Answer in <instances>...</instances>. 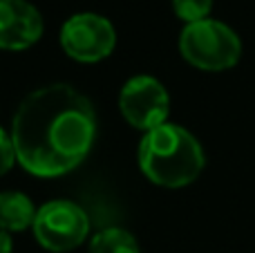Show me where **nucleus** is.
Listing matches in <instances>:
<instances>
[{
    "instance_id": "obj_1",
    "label": "nucleus",
    "mask_w": 255,
    "mask_h": 253,
    "mask_svg": "<svg viewBox=\"0 0 255 253\" xmlns=\"http://www.w3.org/2000/svg\"><path fill=\"white\" fill-rule=\"evenodd\" d=\"M94 137L97 115L92 103L65 83L34 90L13 115L16 159L36 177H58L74 170L92 150Z\"/></svg>"
},
{
    "instance_id": "obj_2",
    "label": "nucleus",
    "mask_w": 255,
    "mask_h": 253,
    "mask_svg": "<svg viewBox=\"0 0 255 253\" xmlns=\"http://www.w3.org/2000/svg\"><path fill=\"white\" fill-rule=\"evenodd\" d=\"M206 157L199 141L181 126L163 124L143 134L139 143V168L152 184L181 188L202 175Z\"/></svg>"
},
{
    "instance_id": "obj_3",
    "label": "nucleus",
    "mask_w": 255,
    "mask_h": 253,
    "mask_svg": "<svg viewBox=\"0 0 255 253\" xmlns=\"http://www.w3.org/2000/svg\"><path fill=\"white\" fill-rule=\"evenodd\" d=\"M179 52L197 70L224 72L238 65L242 56V40L229 25L206 18L184 27L179 36Z\"/></svg>"
},
{
    "instance_id": "obj_4",
    "label": "nucleus",
    "mask_w": 255,
    "mask_h": 253,
    "mask_svg": "<svg viewBox=\"0 0 255 253\" xmlns=\"http://www.w3.org/2000/svg\"><path fill=\"white\" fill-rule=\"evenodd\" d=\"M90 233L88 213L67 200L47 202L36 211L34 236L40 247L52 253H65L83 245Z\"/></svg>"
},
{
    "instance_id": "obj_5",
    "label": "nucleus",
    "mask_w": 255,
    "mask_h": 253,
    "mask_svg": "<svg viewBox=\"0 0 255 253\" xmlns=\"http://www.w3.org/2000/svg\"><path fill=\"white\" fill-rule=\"evenodd\" d=\"M61 45L79 63H97L112 54L117 45L115 27L99 13H76L63 25Z\"/></svg>"
},
{
    "instance_id": "obj_6",
    "label": "nucleus",
    "mask_w": 255,
    "mask_h": 253,
    "mask_svg": "<svg viewBox=\"0 0 255 253\" xmlns=\"http://www.w3.org/2000/svg\"><path fill=\"white\" fill-rule=\"evenodd\" d=\"M119 108L132 128L150 132L166 124L170 112V97L157 79L134 76L121 88Z\"/></svg>"
},
{
    "instance_id": "obj_7",
    "label": "nucleus",
    "mask_w": 255,
    "mask_h": 253,
    "mask_svg": "<svg viewBox=\"0 0 255 253\" xmlns=\"http://www.w3.org/2000/svg\"><path fill=\"white\" fill-rule=\"evenodd\" d=\"M43 36L40 11L27 0H0V49H27Z\"/></svg>"
},
{
    "instance_id": "obj_8",
    "label": "nucleus",
    "mask_w": 255,
    "mask_h": 253,
    "mask_svg": "<svg viewBox=\"0 0 255 253\" xmlns=\"http://www.w3.org/2000/svg\"><path fill=\"white\" fill-rule=\"evenodd\" d=\"M36 209L25 193L4 191L0 193V231L18 233L34 227Z\"/></svg>"
},
{
    "instance_id": "obj_9",
    "label": "nucleus",
    "mask_w": 255,
    "mask_h": 253,
    "mask_svg": "<svg viewBox=\"0 0 255 253\" xmlns=\"http://www.w3.org/2000/svg\"><path fill=\"white\" fill-rule=\"evenodd\" d=\"M90 253H141V249L124 229H106L92 238Z\"/></svg>"
},
{
    "instance_id": "obj_10",
    "label": "nucleus",
    "mask_w": 255,
    "mask_h": 253,
    "mask_svg": "<svg viewBox=\"0 0 255 253\" xmlns=\"http://www.w3.org/2000/svg\"><path fill=\"white\" fill-rule=\"evenodd\" d=\"M172 9L186 25H190L206 20L213 9V0H172Z\"/></svg>"
},
{
    "instance_id": "obj_11",
    "label": "nucleus",
    "mask_w": 255,
    "mask_h": 253,
    "mask_svg": "<svg viewBox=\"0 0 255 253\" xmlns=\"http://www.w3.org/2000/svg\"><path fill=\"white\" fill-rule=\"evenodd\" d=\"M16 161V150H13L11 134H7L0 128V175H4Z\"/></svg>"
},
{
    "instance_id": "obj_12",
    "label": "nucleus",
    "mask_w": 255,
    "mask_h": 253,
    "mask_svg": "<svg viewBox=\"0 0 255 253\" xmlns=\"http://www.w3.org/2000/svg\"><path fill=\"white\" fill-rule=\"evenodd\" d=\"M0 253H11V238L4 231H0Z\"/></svg>"
}]
</instances>
